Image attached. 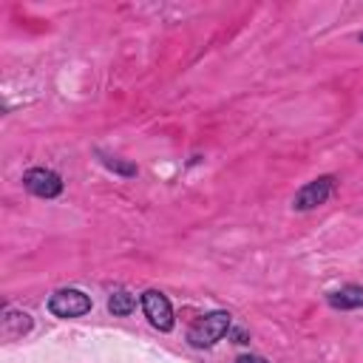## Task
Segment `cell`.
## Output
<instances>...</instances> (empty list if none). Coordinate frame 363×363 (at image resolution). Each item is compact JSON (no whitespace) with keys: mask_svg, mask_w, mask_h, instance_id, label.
<instances>
[{"mask_svg":"<svg viewBox=\"0 0 363 363\" xmlns=\"http://www.w3.org/2000/svg\"><path fill=\"white\" fill-rule=\"evenodd\" d=\"M332 190H335V176H318V179L306 182V184L295 193L292 207L301 210V213H303V210H315V207L326 204V199L332 196Z\"/></svg>","mask_w":363,"mask_h":363,"instance_id":"3957f363","label":"cell"},{"mask_svg":"<svg viewBox=\"0 0 363 363\" xmlns=\"http://www.w3.org/2000/svg\"><path fill=\"white\" fill-rule=\"evenodd\" d=\"M91 309V298L82 289H57L48 298V312L57 318H79Z\"/></svg>","mask_w":363,"mask_h":363,"instance_id":"7a4b0ae2","label":"cell"},{"mask_svg":"<svg viewBox=\"0 0 363 363\" xmlns=\"http://www.w3.org/2000/svg\"><path fill=\"white\" fill-rule=\"evenodd\" d=\"M233 337H235V343H247V335L244 332H233Z\"/></svg>","mask_w":363,"mask_h":363,"instance_id":"8fae6325","label":"cell"},{"mask_svg":"<svg viewBox=\"0 0 363 363\" xmlns=\"http://www.w3.org/2000/svg\"><path fill=\"white\" fill-rule=\"evenodd\" d=\"M99 156H102V164H105L108 170H113V173H119V176H136V164L122 162V159H116V156H105V153H99Z\"/></svg>","mask_w":363,"mask_h":363,"instance_id":"9c48e42d","label":"cell"},{"mask_svg":"<svg viewBox=\"0 0 363 363\" xmlns=\"http://www.w3.org/2000/svg\"><path fill=\"white\" fill-rule=\"evenodd\" d=\"M329 306H335V309H360L363 306V286L349 284V286L335 289L329 295Z\"/></svg>","mask_w":363,"mask_h":363,"instance_id":"8992f818","label":"cell"},{"mask_svg":"<svg viewBox=\"0 0 363 363\" xmlns=\"http://www.w3.org/2000/svg\"><path fill=\"white\" fill-rule=\"evenodd\" d=\"M235 363H267L264 357H258V354H241Z\"/></svg>","mask_w":363,"mask_h":363,"instance_id":"30bf717a","label":"cell"},{"mask_svg":"<svg viewBox=\"0 0 363 363\" xmlns=\"http://www.w3.org/2000/svg\"><path fill=\"white\" fill-rule=\"evenodd\" d=\"M28 329H31V315H28V312H14V309H9V312L3 315V335H6L9 340L23 337Z\"/></svg>","mask_w":363,"mask_h":363,"instance_id":"52a82bcc","label":"cell"},{"mask_svg":"<svg viewBox=\"0 0 363 363\" xmlns=\"http://www.w3.org/2000/svg\"><path fill=\"white\" fill-rule=\"evenodd\" d=\"M230 312H210V315H204V318H199L193 326H190V332H187V340H190V346H196V349H210L213 343H218L227 332H230Z\"/></svg>","mask_w":363,"mask_h":363,"instance_id":"6da1fadb","label":"cell"},{"mask_svg":"<svg viewBox=\"0 0 363 363\" xmlns=\"http://www.w3.org/2000/svg\"><path fill=\"white\" fill-rule=\"evenodd\" d=\"M142 309H145V318L150 320L153 329H159V332L173 329V306L159 289H147L142 295Z\"/></svg>","mask_w":363,"mask_h":363,"instance_id":"5b68a950","label":"cell"},{"mask_svg":"<svg viewBox=\"0 0 363 363\" xmlns=\"http://www.w3.org/2000/svg\"><path fill=\"white\" fill-rule=\"evenodd\" d=\"M23 187L37 199H54L62 193V179L48 167H31L23 173Z\"/></svg>","mask_w":363,"mask_h":363,"instance_id":"277c9868","label":"cell"},{"mask_svg":"<svg viewBox=\"0 0 363 363\" xmlns=\"http://www.w3.org/2000/svg\"><path fill=\"white\" fill-rule=\"evenodd\" d=\"M108 309H111L113 315H130V312L136 309V298H133L130 292H125V289H116V292H111V298H108Z\"/></svg>","mask_w":363,"mask_h":363,"instance_id":"ba28073f","label":"cell"},{"mask_svg":"<svg viewBox=\"0 0 363 363\" xmlns=\"http://www.w3.org/2000/svg\"><path fill=\"white\" fill-rule=\"evenodd\" d=\"M360 43H363V31H360Z\"/></svg>","mask_w":363,"mask_h":363,"instance_id":"7c38bea8","label":"cell"}]
</instances>
